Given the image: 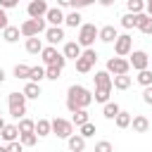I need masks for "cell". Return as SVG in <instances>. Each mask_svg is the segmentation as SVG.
<instances>
[{
	"label": "cell",
	"mask_w": 152,
	"mask_h": 152,
	"mask_svg": "<svg viewBox=\"0 0 152 152\" xmlns=\"http://www.w3.org/2000/svg\"><path fill=\"white\" fill-rule=\"evenodd\" d=\"M95 97H93V93L88 90V88H83V86H69V90H66V109L69 112H76V109H81V107H88L90 102H93Z\"/></svg>",
	"instance_id": "obj_1"
},
{
	"label": "cell",
	"mask_w": 152,
	"mask_h": 152,
	"mask_svg": "<svg viewBox=\"0 0 152 152\" xmlns=\"http://www.w3.org/2000/svg\"><path fill=\"white\" fill-rule=\"evenodd\" d=\"M21 36L24 38H31V36H38V33H45V17H28L21 26Z\"/></svg>",
	"instance_id": "obj_2"
},
{
	"label": "cell",
	"mask_w": 152,
	"mask_h": 152,
	"mask_svg": "<svg viewBox=\"0 0 152 152\" xmlns=\"http://www.w3.org/2000/svg\"><path fill=\"white\" fill-rule=\"evenodd\" d=\"M97 33H100V28H97L95 24H81V26H78V38H76V40H78L83 48H93Z\"/></svg>",
	"instance_id": "obj_3"
},
{
	"label": "cell",
	"mask_w": 152,
	"mask_h": 152,
	"mask_svg": "<svg viewBox=\"0 0 152 152\" xmlns=\"http://www.w3.org/2000/svg\"><path fill=\"white\" fill-rule=\"evenodd\" d=\"M40 57H43V64H45V66H48V64H59V66L64 69V64H66L64 52H57V48H55V45L43 48V50H40Z\"/></svg>",
	"instance_id": "obj_4"
},
{
	"label": "cell",
	"mask_w": 152,
	"mask_h": 152,
	"mask_svg": "<svg viewBox=\"0 0 152 152\" xmlns=\"http://www.w3.org/2000/svg\"><path fill=\"white\" fill-rule=\"evenodd\" d=\"M107 71H109L112 76H116V74H128V71H131V62L124 59L121 55L109 57V59H107Z\"/></svg>",
	"instance_id": "obj_5"
},
{
	"label": "cell",
	"mask_w": 152,
	"mask_h": 152,
	"mask_svg": "<svg viewBox=\"0 0 152 152\" xmlns=\"http://www.w3.org/2000/svg\"><path fill=\"white\" fill-rule=\"evenodd\" d=\"M52 133L57 135V138H69L71 133H74V121H66V119H52Z\"/></svg>",
	"instance_id": "obj_6"
},
{
	"label": "cell",
	"mask_w": 152,
	"mask_h": 152,
	"mask_svg": "<svg viewBox=\"0 0 152 152\" xmlns=\"http://www.w3.org/2000/svg\"><path fill=\"white\" fill-rule=\"evenodd\" d=\"M131 50H133V38H131L128 33L116 36V40H114V52H116V55H121V57H128V55H131Z\"/></svg>",
	"instance_id": "obj_7"
},
{
	"label": "cell",
	"mask_w": 152,
	"mask_h": 152,
	"mask_svg": "<svg viewBox=\"0 0 152 152\" xmlns=\"http://www.w3.org/2000/svg\"><path fill=\"white\" fill-rule=\"evenodd\" d=\"M128 57H131V59H128V62H131V69H135V71L150 66V55H147L145 50H131Z\"/></svg>",
	"instance_id": "obj_8"
},
{
	"label": "cell",
	"mask_w": 152,
	"mask_h": 152,
	"mask_svg": "<svg viewBox=\"0 0 152 152\" xmlns=\"http://www.w3.org/2000/svg\"><path fill=\"white\" fill-rule=\"evenodd\" d=\"M64 17H66V14H64V12H62V7L57 5V7H50V10H48L45 21H48L50 26H62V24H64Z\"/></svg>",
	"instance_id": "obj_9"
},
{
	"label": "cell",
	"mask_w": 152,
	"mask_h": 152,
	"mask_svg": "<svg viewBox=\"0 0 152 152\" xmlns=\"http://www.w3.org/2000/svg\"><path fill=\"white\" fill-rule=\"evenodd\" d=\"M48 2L45 0H31L28 2V7H26V12H28V17H45L48 14Z\"/></svg>",
	"instance_id": "obj_10"
},
{
	"label": "cell",
	"mask_w": 152,
	"mask_h": 152,
	"mask_svg": "<svg viewBox=\"0 0 152 152\" xmlns=\"http://www.w3.org/2000/svg\"><path fill=\"white\" fill-rule=\"evenodd\" d=\"M81 52H83V45L78 43V40H69V43H64V57L66 59H78L81 57Z\"/></svg>",
	"instance_id": "obj_11"
},
{
	"label": "cell",
	"mask_w": 152,
	"mask_h": 152,
	"mask_svg": "<svg viewBox=\"0 0 152 152\" xmlns=\"http://www.w3.org/2000/svg\"><path fill=\"white\" fill-rule=\"evenodd\" d=\"M45 40H48L50 45L62 43V40H64V28H62V26H50V28H45Z\"/></svg>",
	"instance_id": "obj_12"
},
{
	"label": "cell",
	"mask_w": 152,
	"mask_h": 152,
	"mask_svg": "<svg viewBox=\"0 0 152 152\" xmlns=\"http://www.w3.org/2000/svg\"><path fill=\"white\" fill-rule=\"evenodd\" d=\"M135 28L145 36H152V17L147 12H138V26Z\"/></svg>",
	"instance_id": "obj_13"
},
{
	"label": "cell",
	"mask_w": 152,
	"mask_h": 152,
	"mask_svg": "<svg viewBox=\"0 0 152 152\" xmlns=\"http://www.w3.org/2000/svg\"><path fill=\"white\" fill-rule=\"evenodd\" d=\"M86 140H88V138H83L81 133H71V135L66 138L71 152H83V150H86Z\"/></svg>",
	"instance_id": "obj_14"
},
{
	"label": "cell",
	"mask_w": 152,
	"mask_h": 152,
	"mask_svg": "<svg viewBox=\"0 0 152 152\" xmlns=\"http://www.w3.org/2000/svg\"><path fill=\"white\" fill-rule=\"evenodd\" d=\"M131 126H133V133H147L150 131V119L142 116V114H138V116L131 119Z\"/></svg>",
	"instance_id": "obj_15"
},
{
	"label": "cell",
	"mask_w": 152,
	"mask_h": 152,
	"mask_svg": "<svg viewBox=\"0 0 152 152\" xmlns=\"http://www.w3.org/2000/svg\"><path fill=\"white\" fill-rule=\"evenodd\" d=\"M93 81H95V86H107V88H114V76H112L107 69H104V71H95Z\"/></svg>",
	"instance_id": "obj_16"
},
{
	"label": "cell",
	"mask_w": 152,
	"mask_h": 152,
	"mask_svg": "<svg viewBox=\"0 0 152 152\" xmlns=\"http://www.w3.org/2000/svg\"><path fill=\"white\" fill-rule=\"evenodd\" d=\"M116 36H119V33H116V28H114L112 24L102 26V28H100V33H97V38H100L102 43H114V40H116Z\"/></svg>",
	"instance_id": "obj_17"
},
{
	"label": "cell",
	"mask_w": 152,
	"mask_h": 152,
	"mask_svg": "<svg viewBox=\"0 0 152 152\" xmlns=\"http://www.w3.org/2000/svg\"><path fill=\"white\" fill-rule=\"evenodd\" d=\"M0 138H2L5 142L17 140V138H19V126H14V124H5V128L0 131Z\"/></svg>",
	"instance_id": "obj_18"
},
{
	"label": "cell",
	"mask_w": 152,
	"mask_h": 152,
	"mask_svg": "<svg viewBox=\"0 0 152 152\" xmlns=\"http://www.w3.org/2000/svg\"><path fill=\"white\" fill-rule=\"evenodd\" d=\"M19 36H21V28H19V26H5V28H2V38H5V43H17Z\"/></svg>",
	"instance_id": "obj_19"
},
{
	"label": "cell",
	"mask_w": 152,
	"mask_h": 152,
	"mask_svg": "<svg viewBox=\"0 0 152 152\" xmlns=\"http://www.w3.org/2000/svg\"><path fill=\"white\" fill-rule=\"evenodd\" d=\"M40 50H43V40H40L38 36L26 38V52H28V55H40Z\"/></svg>",
	"instance_id": "obj_20"
},
{
	"label": "cell",
	"mask_w": 152,
	"mask_h": 152,
	"mask_svg": "<svg viewBox=\"0 0 152 152\" xmlns=\"http://www.w3.org/2000/svg\"><path fill=\"white\" fill-rule=\"evenodd\" d=\"M24 95H26V100H38V97H40V83L28 81V83L24 86Z\"/></svg>",
	"instance_id": "obj_21"
},
{
	"label": "cell",
	"mask_w": 152,
	"mask_h": 152,
	"mask_svg": "<svg viewBox=\"0 0 152 152\" xmlns=\"http://www.w3.org/2000/svg\"><path fill=\"white\" fill-rule=\"evenodd\" d=\"M119 112H121V107H119L116 102H109V100H107V102H104V107H102V116H104V119H109V121H114V116H116Z\"/></svg>",
	"instance_id": "obj_22"
},
{
	"label": "cell",
	"mask_w": 152,
	"mask_h": 152,
	"mask_svg": "<svg viewBox=\"0 0 152 152\" xmlns=\"http://www.w3.org/2000/svg\"><path fill=\"white\" fill-rule=\"evenodd\" d=\"M36 133H38V138L50 135V133H52V121H48V119H38V121H36Z\"/></svg>",
	"instance_id": "obj_23"
},
{
	"label": "cell",
	"mask_w": 152,
	"mask_h": 152,
	"mask_svg": "<svg viewBox=\"0 0 152 152\" xmlns=\"http://www.w3.org/2000/svg\"><path fill=\"white\" fill-rule=\"evenodd\" d=\"M7 104H10V107H26V95H24V90H21V93H10V95H7Z\"/></svg>",
	"instance_id": "obj_24"
},
{
	"label": "cell",
	"mask_w": 152,
	"mask_h": 152,
	"mask_svg": "<svg viewBox=\"0 0 152 152\" xmlns=\"http://www.w3.org/2000/svg\"><path fill=\"white\" fill-rule=\"evenodd\" d=\"M81 19H83V17H81V12H78V10H71V12L64 17V24H66V26H71V28H76V26H81V24H83Z\"/></svg>",
	"instance_id": "obj_25"
},
{
	"label": "cell",
	"mask_w": 152,
	"mask_h": 152,
	"mask_svg": "<svg viewBox=\"0 0 152 152\" xmlns=\"http://www.w3.org/2000/svg\"><path fill=\"white\" fill-rule=\"evenodd\" d=\"M114 88L116 90H128L131 88V76L128 74H116L114 76Z\"/></svg>",
	"instance_id": "obj_26"
},
{
	"label": "cell",
	"mask_w": 152,
	"mask_h": 152,
	"mask_svg": "<svg viewBox=\"0 0 152 152\" xmlns=\"http://www.w3.org/2000/svg\"><path fill=\"white\" fill-rule=\"evenodd\" d=\"M109 93H112V88H107V86H95V93H93V97H95V102H107L109 100Z\"/></svg>",
	"instance_id": "obj_27"
},
{
	"label": "cell",
	"mask_w": 152,
	"mask_h": 152,
	"mask_svg": "<svg viewBox=\"0 0 152 152\" xmlns=\"http://www.w3.org/2000/svg\"><path fill=\"white\" fill-rule=\"evenodd\" d=\"M71 121H74V126H76V128H78L81 124H86V121H88V112H86V107H81V109L71 112Z\"/></svg>",
	"instance_id": "obj_28"
},
{
	"label": "cell",
	"mask_w": 152,
	"mask_h": 152,
	"mask_svg": "<svg viewBox=\"0 0 152 152\" xmlns=\"http://www.w3.org/2000/svg\"><path fill=\"white\" fill-rule=\"evenodd\" d=\"M131 119H133V116H131L128 112H124V109H121V112L114 116V124H116L119 128H128V126H131Z\"/></svg>",
	"instance_id": "obj_29"
},
{
	"label": "cell",
	"mask_w": 152,
	"mask_h": 152,
	"mask_svg": "<svg viewBox=\"0 0 152 152\" xmlns=\"http://www.w3.org/2000/svg\"><path fill=\"white\" fill-rule=\"evenodd\" d=\"M135 81L145 88V86H152V71H150V66L147 69H140L138 71V76H135Z\"/></svg>",
	"instance_id": "obj_30"
},
{
	"label": "cell",
	"mask_w": 152,
	"mask_h": 152,
	"mask_svg": "<svg viewBox=\"0 0 152 152\" xmlns=\"http://www.w3.org/2000/svg\"><path fill=\"white\" fill-rule=\"evenodd\" d=\"M59 76H62V66H59V64H48V66H45V78L57 81Z\"/></svg>",
	"instance_id": "obj_31"
},
{
	"label": "cell",
	"mask_w": 152,
	"mask_h": 152,
	"mask_svg": "<svg viewBox=\"0 0 152 152\" xmlns=\"http://www.w3.org/2000/svg\"><path fill=\"white\" fill-rule=\"evenodd\" d=\"M19 140L24 142V147H33V145L38 142V133H36V131H31V133H19Z\"/></svg>",
	"instance_id": "obj_32"
},
{
	"label": "cell",
	"mask_w": 152,
	"mask_h": 152,
	"mask_svg": "<svg viewBox=\"0 0 152 152\" xmlns=\"http://www.w3.org/2000/svg\"><path fill=\"white\" fill-rule=\"evenodd\" d=\"M121 26H124V28H135V26H138V14H133V12L124 14V17H121Z\"/></svg>",
	"instance_id": "obj_33"
},
{
	"label": "cell",
	"mask_w": 152,
	"mask_h": 152,
	"mask_svg": "<svg viewBox=\"0 0 152 152\" xmlns=\"http://www.w3.org/2000/svg\"><path fill=\"white\" fill-rule=\"evenodd\" d=\"M90 69H93V62H90L88 57H83V55H81V57L76 59V71H81V74H88Z\"/></svg>",
	"instance_id": "obj_34"
},
{
	"label": "cell",
	"mask_w": 152,
	"mask_h": 152,
	"mask_svg": "<svg viewBox=\"0 0 152 152\" xmlns=\"http://www.w3.org/2000/svg\"><path fill=\"white\" fill-rule=\"evenodd\" d=\"M17 126H19V133H31V131H36V121H31V119H26V116H21Z\"/></svg>",
	"instance_id": "obj_35"
},
{
	"label": "cell",
	"mask_w": 152,
	"mask_h": 152,
	"mask_svg": "<svg viewBox=\"0 0 152 152\" xmlns=\"http://www.w3.org/2000/svg\"><path fill=\"white\" fill-rule=\"evenodd\" d=\"M78 133H81L83 138H93V135H95V124L88 119L86 124H81V126H78Z\"/></svg>",
	"instance_id": "obj_36"
},
{
	"label": "cell",
	"mask_w": 152,
	"mask_h": 152,
	"mask_svg": "<svg viewBox=\"0 0 152 152\" xmlns=\"http://www.w3.org/2000/svg\"><path fill=\"white\" fill-rule=\"evenodd\" d=\"M28 74H31V66H28V64H17V66H14V78L28 81Z\"/></svg>",
	"instance_id": "obj_37"
},
{
	"label": "cell",
	"mask_w": 152,
	"mask_h": 152,
	"mask_svg": "<svg viewBox=\"0 0 152 152\" xmlns=\"http://www.w3.org/2000/svg\"><path fill=\"white\" fill-rule=\"evenodd\" d=\"M43 78H45V66H31L28 81H36V83H40Z\"/></svg>",
	"instance_id": "obj_38"
},
{
	"label": "cell",
	"mask_w": 152,
	"mask_h": 152,
	"mask_svg": "<svg viewBox=\"0 0 152 152\" xmlns=\"http://www.w3.org/2000/svg\"><path fill=\"white\" fill-rule=\"evenodd\" d=\"M126 7H128V12H133V14L145 12V0H126Z\"/></svg>",
	"instance_id": "obj_39"
},
{
	"label": "cell",
	"mask_w": 152,
	"mask_h": 152,
	"mask_svg": "<svg viewBox=\"0 0 152 152\" xmlns=\"http://www.w3.org/2000/svg\"><path fill=\"white\" fill-rule=\"evenodd\" d=\"M10 116L19 121L21 116H26V107H10Z\"/></svg>",
	"instance_id": "obj_40"
},
{
	"label": "cell",
	"mask_w": 152,
	"mask_h": 152,
	"mask_svg": "<svg viewBox=\"0 0 152 152\" xmlns=\"http://www.w3.org/2000/svg\"><path fill=\"white\" fill-rule=\"evenodd\" d=\"M21 147H24L21 140H10V142L5 145V150H10V152H21Z\"/></svg>",
	"instance_id": "obj_41"
},
{
	"label": "cell",
	"mask_w": 152,
	"mask_h": 152,
	"mask_svg": "<svg viewBox=\"0 0 152 152\" xmlns=\"http://www.w3.org/2000/svg\"><path fill=\"white\" fill-rule=\"evenodd\" d=\"M114 147H112V142H107V140H102V142H97L95 145V152H112Z\"/></svg>",
	"instance_id": "obj_42"
},
{
	"label": "cell",
	"mask_w": 152,
	"mask_h": 152,
	"mask_svg": "<svg viewBox=\"0 0 152 152\" xmlns=\"http://www.w3.org/2000/svg\"><path fill=\"white\" fill-rule=\"evenodd\" d=\"M95 0H71V7L74 10H83V7H88V5H93Z\"/></svg>",
	"instance_id": "obj_43"
},
{
	"label": "cell",
	"mask_w": 152,
	"mask_h": 152,
	"mask_svg": "<svg viewBox=\"0 0 152 152\" xmlns=\"http://www.w3.org/2000/svg\"><path fill=\"white\" fill-rule=\"evenodd\" d=\"M81 55H83V57H88V59H90V62H93V64H95V62H97V52H95V50H93V48H86V50H83V52H81Z\"/></svg>",
	"instance_id": "obj_44"
},
{
	"label": "cell",
	"mask_w": 152,
	"mask_h": 152,
	"mask_svg": "<svg viewBox=\"0 0 152 152\" xmlns=\"http://www.w3.org/2000/svg\"><path fill=\"white\" fill-rule=\"evenodd\" d=\"M142 100H145V104H152V86H145V90H142Z\"/></svg>",
	"instance_id": "obj_45"
},
{
	"label": "cell",
	"mask_w": 152,
	"mask_h": 152,
	"mask_svg": "<svg viewBox=\"0 0 152 152\" xmlns=\"http://www.w3.org/2000/svg\"><path fill=\"white\" fill-rule=\"evenodd\" d=\"M5 26H10V21H7V10L0 7V31H2Z\"/></svg>",
	"instance_id": "obj_46"
},
{
	"label": "cell",
	"mask_w": 152,
	"mask_h": 152,
	"mask_svg": "<svg viewBox=\"0 0 152 152\" xmlns=\"http://www.w3.org/2000/svg\"><path fill=\"white\" fill-rule=\"evenodd\" d=\"M17 5H19V0H0V7H5V10H12Z\"/></svg>",
	"instance_id": "obj_47"
},
{
	"label": "cell",
	"mask_w": 152,
	"mask_h": 152,
	"mask_svg": "<svg viewBox=\"0 0 152 152\" xmlns=\"http://www.w3.org/2000/svg\"><path fill=\"white\" fill-rule=\"evenodd\" d=\"M145 12L152 17V0H145Z\"/></svg>",
	"instance_id": "obj_48"
},
{
	"label": "cell",
	"mask_w": 152,
	"mask_h": 152,
	"mask_svg": "<svg viewBox=\"0 0 152 152\" xmlns=\"http://www.w3.org/2000/svg\"><path fill=\"white\" fill-rule=\"evenodd\" d=\"M97 2H100L102 7H112V5H114V0H97Z\"/></svg>",
	"instance_id": "obj_49"
},
{
	"label": "cell",
	"mask_w": 152,
	"mask_h": 152,
	"mask_svg": "<svg viewBox=\"0 0 152 152\" xmlns=\"http://www.w3.org/2000/svg\"><path fill=\"white\" fill-rule=\"evenodd\" d=\"M59 7H71V0H57Z\"/></svg>",
	"instance_id": "obj_50"
},
{
	"label": "cell",
	"mask_w": 152,
	"mask_h": 152,
	"mask_svg": "<svg viewBox=\"0 0 152 152\" xmlns=\"http://www.w3.org/2000/svg\"><path fill=\"white\" fill-rule=\"evenodd\" d=\"M5 78H7V74H5V69H2V66H0V83H2V81H5Z\"/></svg>",
	"instance_id": "obj_51"
},
{
	"label": "cell",
	"mask_w": 152,
	"mask_h": 152,
	"mask_svg": "<svg viewBox=\"0 0 152 152\" xmlns=\"http://www.w3.org/2000/svg\"><path fill=\"white\" fill-rule=\"evenodd\" d=\"M2 128H5V119L0 116V131H2Z\"/></svg>",
	"instance_id": "obj_52"
}]
</instances>
